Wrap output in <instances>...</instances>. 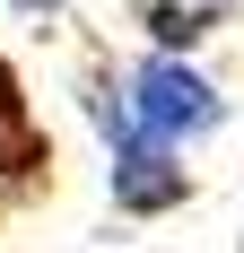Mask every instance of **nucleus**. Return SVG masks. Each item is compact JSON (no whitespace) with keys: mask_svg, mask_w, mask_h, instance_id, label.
Here are the masks:
<instances>
[{"mask_svg":"<svg viewBox=\"0 0 244 253\" xmlns=\"http://www.w3.org/2000/svg\"><path fill=\"white\" fill-rule=\"evenodd\" d=\"M122 96H131V123L148 140H166V149H192L227 123V96L192 70V52H140L122 70Z\"/></svg>","mask_w":244,"mask_h":253,"instance_id":"1","label":"nucleus"},{"mask_svg":"<svg viewBox=\"0 0 244 253\" xmlns=\"http://www.w3.org/2000/svg\"><path fill=\"white\" fill-rule=\"evenodd\" d=\"M105 192L122 218H166L192 201V166H183V149L131 131V140H105Z\"/></svg>","mask_w":244,"mask_h":253,"instance_id":"2","label":"nucleus"},{"mask_svg":"<svg viewBox=\"0 0 244 253\" xmlns=\"http://www.w3.org/2000/svg\"><path fill=\"white\" fill-rule=\"evenodd\" d=\"M44 166H52V140H44V123H35V105H26L18 61H0V183H9V192H18V183H44Z\"/></svg>","mask_w":244,"mask_h":253,"instance_id":"3","label":"nucleus"},{"mask_svg":"<svg viewBox=\"0 0 244 253\" xmlns=\"http://www.w3.org/2000/svg\"><path fill=\"white\" fill-rule=\"evenodd\" d=\"M166 9H183V18H201V26H218L227 9H236V0H166Z\"/></svg>","mask_w":244,"mask_h":253,"instance_id":"4","label":"nucleus"},{"mask_svg":"<svg viewBox=\"0 0 244 253\" xmlns=\"http://www.w3.org/2000/svg\"><path fill=\"white\" fill-rule=\"evenodd\" d=\"M18 9H35V18H52V9H61V0H18Z\"/></svg>","mask_w":244,"mask_h":253,"instance_id":"5","label":"nucleus"}]
</instances>
